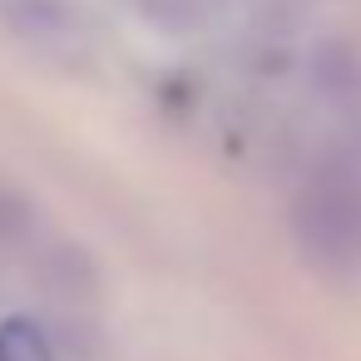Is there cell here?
<instances>
[{
	"instance_id": "6da1fadb",
	"label": "cell",
	"mask_w": 361,
	"mask_h": 361,
	"mask_svg": "<svg viewBox=\"0 0 361 361\" xmlns=\"http://www.w3.org/2000/svg\"><path fill=\"white\" fill-rule=\"evenodd\" d=\"M297 243L317 267H356L361 262V178H351L346 169H326L317 173L292 213Z\"/></svg>"
},
{
	"instance_id": "7a4b0ae2",
	"label": "cell",
	"mask_w": 361,
	"mask_h": 361,
	"mask_svg": "<svg viewBox=\"0 0 361 361\" xmlns=\"http://www.w3.org/2000/svg\"><path fill=\"white\" fill-rule=\"evenodd\" d=\"M0 361H55V351H50L45 331L35 322L16 317V322L0 326Z\"/></svg>"
}]
</instances>
